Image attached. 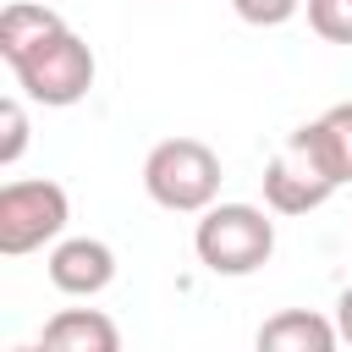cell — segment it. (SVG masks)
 Returning a JSON list of instances; mask_svg holds the SVG:
<instances>
[{
	"mask_svg": "<svg viewBox=\"0 0 352 352\" xmlns=\"http://www.w3.org/2000/svg\"><path fill=\"white\" fill-rule=\"evenodd\" d=\"M302 132H308V143L319 148V160L330 165V176L346 187V182H352V99H346V104H330L319 121H302Z\"/></svg>",
	"mask_w": 352,
	"mask_h": 352,
	"instance_id": "9c48e42d",
	"label": "cell"
},
{
	"mask_svg": "<svg viewBox=\"0 0 352 352\" xmlns=\"http://www.w3.org/2000/svg\"><path fill=\"white\" fill-rule=\"evenodd\" d=\"M143 192L170 214H204L220 198V154L198 138H165L143 160Z\"/></svg>",
	"mask_w": 352,
	"mask_h": 352,
	"instance_id": "7a4b0ae2",
	"label": "cell"
},
{
	"mask_svg": "<svg viewBox=\"0 0 352 352\" xmlns=\"http://www.w3.org/2000/svg\"><path fill=\"white\" fill-rule=\"evenodd\" d=\"M336 330H341V341L352 346V286L336 297Z\"/></svg>",
	"mask_w": 352,
	"mask_h": 352,
	"instance_id": "4fadbf2b",
	"label": "cell"
},
{
	"mask_svg": "<svg viewBox=\"0 0 352 352\" xmlns=\"http://www.w3.org/2000/svg\"><path fill=\"white\" fill-rule=\"evenodd\" d=\"M72 220V198L60 182H6L0 187V253L22 258L44 242H55Z\"/></svg>",
	"mask_w": 352,
	"mask_h": 352,
	"instance_id": "277c9868",
	"label": "cell"
},
{
	"mask_svg": "<svg viewBox=\"0 0 352 352\" xmlns=\"http://www.w3.org/2000/svg\"><path fill=\"white\" fill-rule=\"evenodd\" d=\"M44 270H50L55 292H66V297H99L116 280V253L99 236H66V242H55V253L44 258Z\"/></svg>",
	"mask_w": 352,
	"mask_h": 352,
	"instance_id": "8992f818",
	"label": "cell"
},
{
	"mask_svg": "<svg viewBox=\"0 0 352 352\" xmlns=\"http://www.w3.org/2000/svg\"><path fill=\"white\" fill-rule=\"evenodd\" d=\"M336 176H330V165L319 160V148L308 143V132L297 126V132H286V143L270 154V165H264V204L275 209V214H308V209H319V204H330L336 198Z\"/></svg>",
	"mask_w": 352,
	"mask_h": 352,
	"instance_id": "5b68a950",
	"label": "cell"
},
{
	"mask_svg": "<svg viewBox=\"0 0 352 352\" xmlns=\"http://www.w3.org/2000/svg\"><path fill=\"white\" fill-rule=\"evenodd\" d=\"M38 346H44V352H116V346H121V330H116V319L99 314V308H60V314L44 324Z\"/></svg>",
	"mask_w": 352,
	"mask_h": 352,
	"instance_id": "52a82bcc",
	"label": "cell"
},
{
	"mask_svg": "<svg viewBox=\"0 0 352 352\" xmlns=\"http://www.w3.org/2000/svg\"><path fill=\"white\" fill-rule=\"evenodd\" d=\"M231 6H236V16L248 28H280V22H292L302 11V0H231Z\"/></svg>",
	"mask_w": 352,
	"mask_h": 352,
	"instance_id": "7c38bea8",
	"label": "cell"
},
{
	"mask_svg": "<svg viewBox=\"0 0 352 352\" xmlns=\"http://www.w3.org/2000/svg\"><path fill=\"white\" fill-rule=\"evenodd\" d=\"M22 148H28V110L16 99H6L0 104V165H16Z\"/></svg>",
	"mask_w": 352,
	"mask_h": 352,
	"instance_id": "8fae6325",
	"label": "cell"
},
{
	"mask_svg": "<svg viewBox=\"0 0 352 352\" xmlns=\"http://www.w3.org/2000/svg\"><path fill=\"white\" fill-rule=\"evenodd\" d=\"M192 248L209 275H253L275 253V220L258 204H209L192 231Z\"/></svg>",
	"mask_w": 352,
	"mask_h": 352,
	"instance_id": "3957f363",
	"label": "cell"
},
{
	"mask_svg": "<svg viewBox=\"0 0 352 352\" xmlns=\"http://www.w3.org/2000/svg\"><path fill=\"white\" fill-rule=\"evenodd\" d=\"M336 341H341V330L314 308H286L258 324V352H330Z\"/></svg>",
	"mask_w": 352,
	"mask_h": 352,
	"instance_id": "ba28073f",
	"label": "cell"
},
{
	"mask_svg": "<svg viewBox=\"0 0 352 352\" xmlns=\"http://www.w3.org/2000/svg\"><path fill=\"white\" fill-rule=\"evenodd\" d=\"M6 66H11L16 88L33 104H50V110H66V104L88 99V88H94V50L66 22H55L50 33H38L16 55H6Z\"/></svg>",
	"mask_w": 352,
	"mask_h": 352,
	"instance_id": "6da1fadb",
	"label": "cell"
},
{
	"mask_svg": "<svg viewBox=\"0 0 352 352\" xmlns=\"http://www.w3.org/2000/svg\"><path fill=\"white\" fill-rule=\"evenodd\" d=\"M308 6V28L324 44H352V0H302Z\"/></svg>",
	"mask_w": 352,
	"mask_h": 352,
	"instance_id": "30bf717a",
	"label": "cell"
}]
</instances>
